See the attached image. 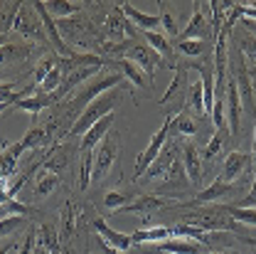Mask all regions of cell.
Returning a JSON list of instances; mask_svg holds the SVG:
<instances>
[{
    "label": "cell",
    "instance_id": "cell-1",
    "mask_svg": "<svg viewBox=\"0 0 256 254\" xmlns=\"http://www.w3.org/2000/svg\"><path fill=\"white\" fill-rule=\"evenodd\" d=\"M178 207H182L178 202ZM180 224H190L202 232H234L236 237H244L242 227L234 222L226 212V205H200V207H182L178 215Z\"/></svg>",
    "mask_w": 256,
    "mask_h": 254
},
{
    "label": "cell",
    "instance_id": "cell-2",
    "mask_svg": "<svg viewBox=\"0 0 256 254\" xmlns=\"http://www.w3.org/2000/svg\"><path fill=\"white\" fill-rule=\"evenodd\" d=\"M57 30L62 35V40L66 42V47H69V42L74 45V47H98L101 45V40H104V35L98 28L92 25V20H86V15H74V18H64V20H57Z\"/></svg>",
    "mask_w": 256,
    "mask_h": 254
},
{
    "label": "cell",
    "instance_id": "cell-3",
    "mask_svg": "<svg viewBox=\"0 0 256 254\" xmlns=\"http://www.w3.org/2000/svg\"><path fill=\"white\" fill-rule=\"evenodd\" d=\"M118 101H121V87H116V89H111V92H106V94H101L98 99H94L84 111H82V116L72 124L69 128V136H84L89 128L94 126L96 121H101L104 116H108V114H114V109L118 106Z\"/></svg>",
    "mask_w": 256,
    "mask_h": 254
},
{
    "label": "cell",
    "instance_id": "cell-4",
    "mask_svg": "<svg viewBox=\"0 0 256 254\" xmlns=\"http://www.w3.org/2000/svg\"><path fill=\"white\" fill-rule=\"evenodd\" d=\"M12 30L20 32L32 47H34V45H50V42H47V35H44V28H42V20H40V15L34 13L32 5L20 3L18 15H15V23H12Z\"/></svg>",
    "mask_w": 256,
    "mask_h": 254
},
{
    "label": "cell",
    "instance_id": "cell-5",
    "mask_svg": "<svg viewBox=\"0 0 256 254\" xmlns=\"http://www.w3.org/2000/svg\"><path fill=\"white\" fill-rule=\"evenodd\" d=\"M178 202H172V200H168V197H162V195H138L136 200H130L128 205H124L121 210H116L114 215H126V212H138L140 215V224H148L150 220V215H156L160 210H170V207H175Z\"/></svg>",
    "mask_w": 256,
    "mask_h": 254
},
{
    "label": "cell",
    "instance_id": "cell-6",
    "mask_svg": "<svg viewBox=\"0 0 256 254\" xmlns=\"http://www.w3.org/2000/svg\"><path fill=\"white\" fill-rule=\"evenodd\" d=\"M170 121H172V116H168V119L162 121V126L153 133V138H150V143L146 146V151L138 156L136 170H133V178H136V180H140V178L146 175V170L153 165V160L158 158L160 151L165 148V143H168V138H170Z\"/></svg>",
    "mask_w": 256,
    "mask_h": 254
},
{
    "label": "cell",
    "instance_id": "cell-7",
    "mask_svg": "<svg viewBox=\"0 0 256 254\" xmlns=\"http://www.w3.org/2000/svg\"><path fill=\"white\" fill-rule=\"evenodd\" d=\"M118 143H121V138H118L116 131H111V133L101 141V146H98V151H96V156H94L92 183H98V180H104V178L108 175V170L114 168L116 156H118Z\"/></svg>",
    "mask_w": 256,
    "mask_h": 254
},
{
    "label": "cell",
    "instance_id": "cell-8",
    "mask_svg": "<svg viewBox=\"0 0 256 254\" xmlns=\"http://www.w3.org/2000/svg\"><path fill=\"white\" fill-rule=\"evenodd\" d=\"M126 60H130L133 64H138V67L143 69V74H148V84H153L156 72H158L160 67L165 64V60L160 57L158 52H156L153 47H148L146 42H140V40H136V42L130 45Z\"/></svg>",
    "mask_w": 256,
    "mask_h": 254
},
{
    "label": "cell",
    "instance_id": "cell-9",
    "mask_svg": "<svg viewBox=\"0 0 256 254\" xmlns=\"http://www.w3.org/2000/svg\"><path fill=\"white\" fill-rule=\"evenodd\" d=\"M126 84V79H124V74L121 72H111V74H104L98 82H94L92 87H86L84 92H79V94L72 99V104L74 106H79V109H86L94 99H98L101 94H106V92H111V89H116V87H124Z\"/></svg>",
    "mask_w": 256,
    "mask_h": 254
},
{
    "label": "cell",
    "instance_id": "cell-10",
    "mask_svg": "<svg viewBox=\"0 0 256 254\" xmlns=\"http://www.w3.org/2000/svg\"><path fill=\"white\" fill-rule=\"evenodd\" d=\"M242 190V185H234V183H224L222 178H217V180H212L207 188H202V190L197 192L194 197H190L188 202H182V207H200V205H212V202H217V200H222L226 197L229 192H236Z\"/></svg>",
    "mask_w": 256,
    "mask_h": 254
},
{
    "label": "cell",
    "instance_id": "cell-11",
    "mask_svg": "<svg viewBox=\"0 0 256 254\" xmlns=\"http://www.w3.org/2000/svg\"><path fill=\"white\" fill-rule=\"evenodd\" d=\"M180 153H182V165H185V173H188V180H190L192 188H200L202 185V173H204V163L200 156V148L192 138H185L182 146H180Z\"/></svg>",
    "mask_w": 256,
    "mask_h": 254
},
{
    "label": "cell",
    "instance_id": "cell-12",
    "mask_svg": "<svg viewBox=\"0 0 256 254\" xmlns=\"http://www.w3.org/2000/svg\"><path fill=\"white\" fill-rule=\"evenodd\" d=\"M224 104H226L224 114H226V121H229V136H239V131H242V111H244V106H242V96H239V89H236V82H234L232 77H229V82H226Z\"/></svg>",
    "mask_w": 256,
    "mask_h": 254
},
{
    "label": "cell",
    "instance_id": "cell-13",
    "mask_svg": "<svg viewBox=\"0 0 256 254\" xmlns=\"http://www.w3.org/2000/svg\"><path fill=\"white\" fill-rule=\"evenodd\" d=\"M254 168V160H252V153H244V151H232L226 153L224 158V168H222V178L224 183H234L242 173H249Z\"/></svg>",
    "mask_w": 256,
    "mask_h": 254
},
{
    "label": "cell",
    "instance_id": "cell-14",
    "mask_svg": "<svg viewBox=\"0 0 256 254\" xmlns=\"http://www.w3.org/2000/svg\"><path fill=\"white\" fill-rule=\"evenodd\" d=\"M182 141L185 138H180V141H172L170 146L165 143V148L160 151V156L153 160V165L146 170V175H143V180L148 183V180H156V178H162L165 173H168V168L178 160V153H180V146H182Z\"/></svg>",
    "mask_w": 256,
    "mask_h": 254
},
{
    "label": "cell",
    "instance_id": "cell-15",
    "mask_svg": "<svg viewBox=\"0 0 256 254\" xmlns=\"http://www.w3.org/2000/svg\"><path fill=\"white\" fill-rule=\"evenodd\" d=\"M210 37H212V25L207 23V18L202 13V5H197L192 20L185 25V30H180V35H178V42H185V40H202V42H207Z\"/></svg>",
    "mask_w": 256,
    "mask_h": 254
},
{
    "label": "cell",
    "instance_id": "cell-16",
    "mask_svg": "<svg viewBox=\"0 0 256 254\" xmlns=\"http://www.w3.org/2000/svg\"><path fill=\"white\" fill-rule=\"evenodd\" d=\"M94 229L98 232V237H101L108 247H114V249H118V252H128V249L133 247L130 234L118 232V229H114V227H108L104 217H94Z\"/></svg>",
    "mask_w": 256,
    "mask_h": 254
},
{
    "label": "cell",
    "instance_id": "cell-17",
    "mask_svg": "<svg viewBox=\"0 0 256 254\" xmlns=\"http://www.w3.org/2000/svg\"><path fill=\"white\" fill-rule=\"evenodd\" d=\"M111 126H114V114L104 116L101 121H96L94 126L89 128L84 136H82V143H79V153H92L96 146L111 133Z\"/></svg>",
    "mask_w": 256,
    "mask_h": 254
},
{
    "label": "cell",
    "instance_id": "cell-18",
    "mask_svg": "<svg viewBox=\"0 0 256 254\" xmlns=\"http://www.w3.org/2000/svg\"><path fill=\"white\" fill-rule=\"evenodd\" d=\"M22 153H25L22 143H5L2 146V151H0V183H10Z\"/></svg>",
    "mask_w": 256,
    "mask_h": 254
},
{
    "label": "cell",
    "instance_id": "cell-19",
    "mask_svg": "<svg viewBox=\"0 0 256 254\" xmlns=\"http://www.w3.org/2000/svg\"><path fill=\"white\" fill-rule=\"evenodd\" d=\"M121 13L128 18V23L133 28H140V32H158L160 28V15H148V13H140L138 8H133L130 3H121L118 5Z\"/></svg>",
    "mask_w": 256,
    "mask_h": 254
},
{
    "label": "cell",
    "instance_id": "cell-20",
    "mask_svg": "<svg viewBox=\"0 0 256 254\" xmlns=\"http://www.w3.org/2000/svg\"><path fill=\"white\" fill-rule=\"evenodd\" d=\"M54 104V99H52V94H42V92H32L30 96H25V99H20L18 104H12L10 109H15V111H28V114H32V116H37V114H42L44 109H50Z\"/></svg>",
    "mask_w": 256,
    "mask_h": 254
},
{
    "label": "cell",
    "instance_id": "cell-21",
    "mask_svg": "<svg viewBox=\"0 0 256 254\" xmlns=\"http://www.w3.org/2000/svg\"><path fill=\"white\" fill-rule=\"evenodd\" d=\"M172 237V227L168 224H158V227H140L130 234V242L133 247L136 244H143V242H150V244H158V242H165Z\"/></svg>",
    "mask_w": 256,
    "mask_h": 254
},
{
    "label": "cell",
    "instance_id": "cell-22",
    "mask_svg": "<svg viewBox=\"0 0 256 254\" xmlns=\"http://www.w3.org/2000/svg\"><path fill=\"white\" fill-rule=\"evenodd\" d=\"M156 249L165 254H204L202 244H197L192 239H185V237H170L165 242H158Z\"/></svg>",
    "mask_w": 256,
    "mask_h": 254
},
{
    "label": "cell",
    "instance_id": "cell-23",
    "mask_svg": "<svg viewBox=\"0 0 256 254\" xmlns=\"http://www.w3.org/2000/svg\"><path fill=\"white\" fill-rule=\"evenodd\" d=\"M106 67H118V72L124 74V79H126L130 87H146V84H148L143 69H140L138 64H133L130 60H126V57H121V60H108Z\"/></svg>",
    "mask_w": 256,
    "mask_h": 254
},
{
    "label": "cell",
    "instance_id": "cell-24",
    "mask_svg": "<svg viewBox=\"0 0 256 254\" xmlns=\"http://www.w3.org/2000/svg\"><path fill=\"white\" fill-rule=\"evenodd\" d=\"M32 52H34L32 45H12V42H8V45L0 47V67L25 62V60L32 57Z\"/></svg>",
    "mask_w": 256,
    "mask_h": 254
},
{
    "label": "cell",
    "instance_id": "cell-25",
    "mask_svg": "<svg viewBox=\"0 0 256 254\" xmlns=\"http://www.w3.org/2000/svg\"><path fill=\"white\" fill-rule=\"evenodd\" d=\"M47 13L57 20H64V18H74V15H82L84 8H89L86 3H66V0H50L44 3Z\"/></svg>",
    "mask_w": 256,
    "mask_h": 254
},
{
    "label": "cell",
    "instance_id": "cell-26",
    "mask_svg": "<svg viewBox=\"0 0 256 254\" xmlns=\"http://www.w3.org/2000/svg\"><path fill=\"white\" fill-rule=\"evenodd\" d=\"M226 141H229V128H217L214 133H212V138L207 141V146L200 151V156H202V163H204V168H207V163L210 160H214V156L222 151L224 146H226Z\"/></svg>",
    "mask_w": 256,
    "mask_h": 254
},
{
    "label": "cell",
    "instance_id": "cell-27",
    "mask_svg": "<svg viewBox=\"0 0 256 254\" xmlns=\"http://www.w3.org/2000/svg\"><path fill=\"white\" fill-rule=\"evenodd\" d=\"M197 133V126L192 121V116L188 111H178L170 121V136H180V138H192Z\"/></svg>",
    "mask_w": 256,
    "mask_h": 254
},
{
    "label": "cell",
    "instance_id": "cell-28",
    "mask_svg": "<svg viewBox=\"0 0 256 254\" xmlns=\"http://www.w3.org/2000/svg\"><path fill=\"white\" fill-rule=\"evenodd\" d=\"M37 244H42L47 254H60V232H57V227L50 222L42 224L37 229Z\"/></svg>",
    "mask_w": 256,
    "mask_h": 254
},
{
    "label": "cell",
    "instance_id": "cell-29",
    "mask_svg": "<svg viewBox=\"0 0 256 254\" xmlns=\"http://www.w3.org/2000/svg\"><path fill=\"white\" fill-rule=\"evenodd\" d=\"M57 185H60V175H54V173H50V170L42 168L40 175H37V183H34V197L42 200V197L52 195V192L57 190Z\"/></svg>",
    "mask_w": 256,
    "mask_h": 254
},
{
    "label": "cell",
    "instance_id": "cell-30",
    "mask_svg": "<svg viewBox=\"0 0 256 254\" xmlns=\"http://www.w3.org/2000/svg\"><path fill=\"white\" fill-rule=\"evenodd\" d=\"M185 82H188V69H182V67H175V79H172V84L168 87V92L160 96V106H165V104H170L172 99L178 94H188V87H185Z\"/></svg>",
    "mask_w": 256,
    "mask_h": 254
},
{
    "label": "cell",
    "instance_id": "cell-31",
    "mask_svg": "<svg viewBox=\"0 0 256 254\" xmlns=\"http://www.w3.org/2000/svg\"><path fill=\"white\" fill-rule=\"evenodd\" d=\"M172 50H175V55L192 60V57H202V55H204L207 42H202V40H185V42H175Z\"/></svg>",
    "mask_w": 256,
    "mask_h": 254
},
{
    "label": "cell",
    "instance_id": "cell-32",
    "mask_svg": "<svg viewBox=\"0 0 256 254\" xmlns=\"http://www.w3.org/2000/svg\"><path fill=\"white\" fill-rule=\"evenodd\" d=\"M20 143H22L25 151H28V148H42V146L50 143V136H47V131H44L42 124H34V126L25 133V138H22Z\"/></svg>",
    "mask_w": 256,
    "mask_h": 254
},
{
    "label": "cell",
    "instance_id": "cell-33",
    "mask_svg": "<svg viewBox=\"0 0 256 254\" xmlns=\"http://www.w3.org/2000/svg\"><path fill=\"white\" fill-rule=\"evenodd\" d=\"M60 60H62V57H60ZM62 79H64V69H62V64H57V67L42 79V84L37 87V92H42V94H54V92L60 89Z\"/></svg>",
    "mask_w": 256,
    "mask_h": 254
},
{
    "label": "cell",
    "instance_id": "cell-34",
    "mask_svg": "<svg viewBox=\"0 0 256 254\" xmlns=\"http://www.w3.org/2000/svg\"><path fill=\"white\" fill-rule=\"evenodd\" d=\"M226 212L234 222H244L256 227V207H236V205H226Z\"/></svg>",
    "mask_w": 256,
    "mask_h": 254
},
{
    "label": "cell",
    "instance_id": "cell-35",
    "mask_svg": "<svg viewBox=\"0 0 256 254\" xmlns=\"http://www.w3.org/2000/svg\"><path fill=\"white\" fill-rule=\"evenodd\" d=\"M190 94H188V104L192 106V111L197 114V116H202V119H207V114H204V92H202V82H194L190 84Z\"/></svg>",
    "mask_w": 256,
    "mask_h": 254
},
{
    "label": "cell",
    "instance_id": "cell-36",
    "mask_svg": "<svg viewBox=\"0 0 256 254\" xmlns=\"http://www.w3.org/2000/svg\"><path fill=\"white\" fill-rule=\"evenodd\" d=\"M82 165H79V188L86 190L92 185V170H94V153H79Z\"/></svg>",
    "mask_w": 256,
    "mask_h": 254
},
{
    "label": "cell",
    "instance_id": "cell-37",
    "mask_svg": "<svg viewBox=\"0 0 256 254\" xmlns=\"http://www.w3.org/2000/svg\"><path fill=\"white\" fill-rule=\"evenodd\" d=\"M130 202V195L124 190H108L106 192V197H104V205H106V210L108 212H116V210H121L124 205Z\"/></svg>",
    "mask_w": 256,
    "mask_h": 254
},
{
    "label": "cell",
    "instance_id": "cell-38",
    "mask_svg": "<svg viewBox=\"0 0 256 254\" xmlns=\"http://www.w3.org/2000/svg\"><path fill=\"white\" fill-rule=\"evenodd\" d=\"M28 224V220L22 217V215H10V217H2L0 220V237H10V234H15L18 229H22Z\"/></svg>",
    "mask_w": 256,
    "mask_h": 254
},
{
    "label": "cell",
    "instance_id": "cell-39",
    "mask_svg": "<svg viewBox=\"0 0 256 254\" xmlns=\"http://www.w3.org/2000/svg\"><path fill=\"white\" fill-rule=\"evenodd\" d=\"M62 237H72L74 232V205L72 202H64L62 207Z\"/></svg>",
    "mask_w": 256,
    "mask_h": 254
},
{
    "label": "cell",
    "instance_id": "cell-40",
    "mask_svg": "<svg viewBox=\"0 0 256 254\" xmlns=\"http://www.w3.org/2000/svg\"><path fill=\"white\" fill-rule=\"evenodd\" d=\"M160 25L165 28V32H168V37H172V35H180V30H178V25H175V18L168 13V8H165V3H160Z\"/></svg>",
    "mask_w": 256,
    "mask_h": 254
},
{
    "label": "cell",
    "instance_id": "cell-41",
    "mask_svg": "<svg viewBox=\"0 0 256 254\" xmlns=\"http://www.w3.org/2000/svg\"><path fill=\"white\" fill-rule=\"evenodd\" d=\"M34 247H37V229H34V227H30V229L25 232V242L20 244L18 254H32V252H34Z\"/></svg>",
    "mask_w": 256,
    "mask_h": 254
},
{
    "label": "cell",
    "instance_id": "cell-42",
    "mask_svg": "<svg viewBox=\"0 0 256 254\" xmlns=\"http://www.w3.org/2000/svg\"><path fill=\"white\" fill-rule=\"evenodd\" d=\"M232 205H236V207H256V173H254V180H252L249 192L244 197H239L236 202H232Z\"/></svg>",
    "mask_w": 256,
    "mask_h": 254
},
{
    "label": "cell",
    "instance_id": "cell-43",
    "mask_svg": "<svg viewBox=\"0 0 256 254\" xmlns=\"http://www.w3.org/2000/svg\"><path fill=\"white\" fill-rule=\"evenodd\" d=\"M252 160H254V173H256V119H254V151H252Z\"/></svg>",
    "mask_w": 256,
    "mask_h": 254
},
{
    "label": "cell",
    "instance_id": "cell-44",
    "mask_svg": "<svg viewBox=\"0 0 256 254\" xmlns=\"http://www.w3.org/2000/svg\"><path fill=\"white\" fill-rule=\"evenodd\" d=\"M239 239H242L244 244H252V247H256V237H246V234H244V237H239Z\"/></svg>",
    "mask_w": 256,
    "mask_h": 254
},
{
    "label": "cell",
    "instance_id": "cell-45",
    "mask_svg": "<svg viewBox=\"0 0 256 254\" xmlns=\"http://www.w3.org/2000/svg\"><path fill=\"white\" fill-rule=\"evenodd\" d=\"M10 249H12V244H2V247H0V254H10Z\"/></svg>",
    "mask_w": 256,
    "mask_h": 254
},
{
    "label": "cell",
    "instance_id": "cell-46",
    "mask_svg": "<svg viewBox=\"0 0 256 254\" xmlns=\"http://www.w3.org/2000/svg\"><path fill=\"white\" fill-rule=\"evenodd\" d=\"M8 109H10L8 104H0V114H2V111H8Z\"/></svg>",
    "mask_w": 256,
    "mask_h": 254
},
{
    "label": "cell",
    "instance_id": "cell-47",
    "mask_svg": "<svg viewBox=\"0 0 256 254\" xmlns=\"http://www.w3.org/2000/svg\"><path fill=\"white\" fill-rule=\"evenodd\" d=\"M204 254H220V252H204Z\"/></svg>",
    "mask_w": 256,
    "mask_h": 254
}]
</instances>
